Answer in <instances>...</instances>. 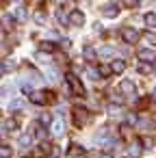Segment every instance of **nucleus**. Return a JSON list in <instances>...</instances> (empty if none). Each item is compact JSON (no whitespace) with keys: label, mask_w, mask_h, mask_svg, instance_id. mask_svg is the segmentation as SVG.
Wrapping results in <instances>:
<instances>
[{"label":"nucleus","mask_w":156,"mask_h":158,"mask_svg":"<svg viewBox=\"0 0 156 158\" xmlns=\"http://www.w3.org/2000/svg\"><path fill=\"white\" fill-rule=\"evenodd\" d=\"M119 134H121L124 139H130V134H132V132H130V123H121V126H119Z\"/></svg>","instance_id":"16"},{"label":"nucleus","mask_w":156,"mask_h":158,"mask_svg":"<svg viewBox=\"0 0 156 158\" xmlns=\"http://www.w3.org/2000/svg\"><path fill=\"white\" fill-rule=\"evenodd\" d=\"M145 24H147V28H156V13H145Z\"/></svg>","instance_id":"13"},{"label":"nucleus","mask_w":156,"mask_h":158,"mask_svg":"<svg viewBox=\"0 0 156 158\" xmlns=\"http://www.w3.org/2000/svg\"><path fill=\"white\" fill-rule=\"evenodd\" d=\"M13 67V63H9V61H5L2 63V74H9V69Z\"/></svg>","instance_id":"29"},{"label":"nucleus","mask_w":156,"mask_h":158,"mask_svg":"<svg viewBox=\"0 0 156 158\" xmlns=\"http://www.w3.org/2000/svg\"><path fill=\"white\" fill-rule=\"evenodd\" d=\"M31 143H33V139H31L28 134H24V136H20V145H22V147H28Z\"/></svg>","instance_id":"23"},{"label":"nucleus","mask_w":156,"mask_h":158,"mask_svg":"<svg viewBox=\"0 0 156 158\" xmlns=\"http://www.w3.org/2000/svg\"><path fill=\"white\" fill-rule=\"evenodd\" d=\"M139 59H141V63H152V61H156V54H154V50L143 48V50H139Z\"/></svg>","instance_id":"4"},{"label":"nucleus","mask_w":156,"mask_h":158,"mask_svg":"<svg viewBox=\"0 0 156 158\" xmlns=\"http://www.w3.org/2000/svg\"><path fill=\"white\" fill-rule=\"evenodd\" d=\"M15 128H18V121L15 119H7L5 126H2V134H7L9 130H15Z\"/></svg>","instance_id":"12"},{"label":"nucleus","mask_w":156,"mask_h":158,"mask_svg":"<svg viewBox=\"0 0 156 158\" xmlns=\"http://www.w3.org/2000/svg\"><path fill=\"white\" fill-rule=\"evenodd\" d=\"M39 121H41V126H52V123H54V119H52L50 113H44V115L39 117Z\"/></svg>","instance_id":"15"},{"label":"nucleus","mask_w":156,"mask_h":158,"mask_svg":"<svg viewBox=\"0 0 156 158\" xmlns=\"http://www.w3.org/2000/svg\"><path fill=\"white\" fill-rule=\"evenodd\" d=\"M152 69H154V67H152L150 63H141V65H139V72H141V74H150Z\"/></svg>","instance_id":"21"},{"label":"nucleus","mask_w":156,"mask_h":158,"mask_svg":"<svg viewBox=\"0 0 156 158\" xmlns=\"http://www.w3.org/2000/svg\"><path fill=\"white\" fill-rule=\"evenodd\" d=\"M0 156H2V158H9V156H11V149H9V145H2V147H0Z\"/></svg>","instance_id":"26"},{"label":"nucleus","mask_w":156,"mask_h":158,"mask_svg":"<svg viewBox=\"0 0 156 158\" xmlns=\"http://www.w3.org/2000/svg\"><path fill=\"white\" fill-rule=\"evenodd\" d=\"M65 132V123L61 121V119H54V123H52V134L54 136H61Z\"/></svg>","instance_id":"9"},{"label":"nucleus","mask_w":156,"mask_h":158,"mask_svg":"<svg viewBox=\"0 0 156 158\" xmlns=\"http://www.w3.org/2000/svg\"><path fill=\"white\" fill-rule=\"evenodd\" d=\"M39 48H41L44 52H54V44H50V41H44Z\"/></svg>","instance_id":"20"},{"label":"nucleus","mask_w":156,"mask_h":158,"mask_svg":"<svg viewBox=\"0 0 156 158\" xmlns=\"http://www.w3.org/2000/svg\"><path fill=\"white\" fill-rule=\"evenodd\" d=\"M35 136H37V139H46V130H44L41 126H35Z\"/></svg>","instance_id":"25"},{"label":"nucleus","mask_w":156,"mask_h":158,"mask_svg":"<svg viewBox=\"0 0 156 158\" xmlns=\"http://www.w3.org/2000/svg\"><path fill=\"white\" fill-rule=\"evenodd\" d=\"M141 143H143V147H152V139H143Z\"/></svg>","instance_id":"32"},{"label":"nucleus","mask_w":156,"mask_h":158,"mask_svg":"<svg viewBox=\"0 0 156 158\" xmlns=\"http://www.w3.org/2000/svg\"><path fill=\"white\" fill-rule=\"evenodd\" d=\"M113 74V67L111 65H100V76L102 78H106V76H111Z\"/></svg>","instance_id":"18"},{"label":"nucleus","mask_w":156,"mask_h":158,"mask_svg":"<svg viewBox=\"0 0 156 158\" xmlns=\"http://www.w3.org/2000/svg\"><path fill=\"white\" fill-rule=\"evenodd\" d=\"M13 15H15V20H18V22H26V18H28V15H26V11H24L22 7H20V9H15V11H13Z\"/></svg>","instance_id":"14"},{"label":"nucleus","mask_w":156,"mask_h":158,"mask_svg":"<svg viewBox=\"0 0 156 158\" xmlns=\"http://www.w3.org/2000/svg\"><path fill=\"white\" fill-rule=\"evenodd\" d=\"M65 78H67V82H70V87H72V91H74L76 95H85V87L80 85V80H78L74 74H67Z\"/></svg>","instance_id":"3"},{"label":"nucleus","mask_w":156,"mask_h":158,"mask_svg":"<svg viewBox=\"0 0 156 158\" xmlns=\"http://www.w3.org/2000/svg\"><path fill=\"white\" fill-rule=\"evenodd\" d=\"M139 37H141V35H139L137 28H124V31H121V39H124L126 44H137Z\"/></svg>","instance_id":"2"},{"label":"nucleus","mask_w":156,"mask_h":158,"mask_svg":"<svg viewBox=\"0 0 156 158\" xmlns=\"http://www.w3.org/2000/svg\"><path fill=\"white\" fill-rule=\"evenodd\" d=\"M100 54H102V56H111V54H113V48H108V46H106V48H102V50H100Z\"/></svg>","instance_id":"28"},{"label":"nucleus","mask_w":156,"mask_h":158,"mask_svg":"<svg viewBox=\"0 0 156 158\" xmlns=\"http://www.w3.org/2000/svg\"><path fill=\"white\" fill-rule=\"evenodd\" d=\"M85 121H87V110L80 108V106H76V108H74V123H76V126H82Z\"/></svg>","instance_id":"5"},{"label":"nucleus","mask_w":156,"mask_h":158,"mask_svg":"<svg viewBox=\"0 0 156 158\" xmlns=\"http://www.w3.org/2000/svg\"><path fill=\"white\" fill-rule=\"evenodd\" d=\"M35 22H37V24H46V15H44V11H37V13H35Z\"/></svg>","instance_id":"24"},{"label":"nucleus","mask_w":156,"mask_h":158,"mask_svg":"<svg viewBox=\"0 0 156 158\" xmlns=\"http://www.w3.org/2000/svg\"><path fill=\"white\" fill-rule=\"evenodd\" d=\"M111 67H113V72H115V74H121V72L126 69V61L117 59V61H113V63H111Z\"/></svg>","instance_id":"11"},{"label":"nucleus","mask_w":156,"mask_h":158,"mask_svg":"<svg viewBox=\"0 0 156 158\" xmlns=\"http://www.w3.org/2000/svg\"><path fill=\"white\" fill-rule=\"evenodd\" d=\"M87 74H89V78H93V80H98V78H100V69H95V67H89V69H87Z\"/></svg>","instance_id":"22"},{"label":"nucleus","mask_w":156,"mask_h":158,"mask_svg":"<svg viewBox=\"0 0 156 158\" xmlns=\"http://www.w3.org/2000/svg\"><path fill=\"white\" fill-rule=\"evenodd\" d=\"M102 13H104L106 18H115V15L119 13V7H117V5H106V7L102 9Z\"/></svg>","instance_id":"10"},{"label":"nucleus","mask_w":156,"mask_h":158,"mask_svg":"<svg viewBox=\"0 0 156 158\" xmlns=\"http://www.w3.org/2000/svg\"><path fill=\"white\" fill-rule=\"evenodd\" d=\"M152 98H154V102H156V87H154V91H152Z\"/></svg>","instance_id":"33"},{"label":"nucleus","mask_w":156,"mask_h":158,"mask_svg":"<svg viewBox=\"0 0 156 158\" xmlns=\"http://www.w3.org/2000/svg\"><path fill=\"white\" fill-rule=\"evenodd\" d=\"M57 20H59V24H63V26H65V24H70V20H67V15H65L63 11H59V13H57Z\"/></svg>","instance_id":"19"},{"label":"nucleus","mask_w":156,"mask_h":158,"mask_svg":"<svg viewBox=\"0 0 156 158\" xmlns=\"http://www.w3.org/2000/svg\"><path fill=\"white\" fill-rule=\"evenodd\" d=\"M70 22L76 24V26H82V24H85V13H82V11H72V13H70Z\"/></svg>","instance_id":"6"},{"label":"nucleus","mask_w":156,"mask_h":158,"mask_svg":"<svg viewBox=\"0 0 156 158\" xmlns=\"http://www.w3.org/2000/svg\"><path fill=\"white\" fill-rule=\"evenodd\" d=\"M80 158H87V156H80Z\"/></svg>","instance_id":"35"},{"label":"nucleus","mask_w":156,"mask_h":158,"mask_svg":"<svg viewBox=\"0 0 156 158\" xmlns=\"http://www.w3.org/2000/svg\"><path fill=\"white\" fill-rule=\"evenodd\" d=\"M141 147H143V143L134 141V143L130 145V156H139V154H141Z\"/></svg>","instance_id":"17"},{"label":"nucleus","mask_w":156,"mask_h":158,"mask_svg":"<svg viewBox=\"0 0 156 158\" xmlns=\"http://www.w3.org/2000/svg\"><path fill=\"white\" fill-rule=\"evenodd\" d=\"M28 98H31V102H33V104L41 106V104H46V102L52 98V93H46V91H33Z\"/></svg>","instance_id":"1"},{"label":"nucleus","mask_w":156,"mask_h":158,"mask_svg":"<svg viewBox=\"0 0 156 158\" xmlns=\"http://www.w3.org/2000/svg\"><path fill=\"white\" fill-rule=\"evenodd\" d=\"M82 56H85V61H89V63H93L95 59H98V52L91 48V46H87L85 50H82Z\"/></svg>","instance_id":"8"},{"label":"nucleus","mask_w":156,"mask_h":158,"mask_svg":"<svg viewBox=\"0 0 156 158\" xmlns=\"http://www.w3.org/2000/svg\"><path fill=\"white\" fill-rule=\"evenodd\" d=\"M11 108H13V110L22 108V100H13V102H11Z\"/></svg>","instance_id":"30"},{"label":"nucleus","mask_w":156,"mask_h":158,"mask_svg":"<svg viewBox=\"0 0 156 158\" xmlns=\"http://www.w3.org/2000/svg\"><path fill=\"white\" fill-rule=\"evenodd\" d=\"M119 91L126 93V95H134V82H132V80H121Z\"/></svg>","instance_id":"7"},{"label":"nucleus","mask_w":156,"mask_h":158,"mask_svg":"<svg viewBox=\"0 0 156 158\" xmlns=\"http://www.w3.org/2000/svg\"><path fill=\"white\" fill-rule=\"evenodd\" d=\"M102 158H113V156L111 154H102Z\"/></svg>","instance_id":"34"},{"label":"nucleus","mask_w":156,"mask_h":158,"mask_svg":"<svg viewBox=\"0 0 156 158\" xmlns=\"http://www.w3.org/2000/svg\"><path fill=\"white\" fill-rule=\"evenodd\" d=\"M124 5H126V7H137L139 0H124Z\"/></svg>","instance_id":"31"},{"label":"nucleus","mask_w":156,"mask_h":158,"mask_svg":"<svg viewBox=\"0 0 156 158\" xmlns=\"http://www.w3.org/2000/svg\"><path fill=\"white\" fill-rule=\"evenodd\" d=\"M15 2H20V0H15Z\"/></svg>","instance_id":"36"},{"label":"nucleus","mask_w":156,"mask_h":158,"mask_svg":"<svg viewBox=\"0 0 156 158\" xmlns=\"http://www.w3.org/2000/svg\"><path fill=\"white\" fill-rule=\"evenodd\" d=\"M145 41L152 44V46H156V35L154 33H145Z\"/></svg>","instance_id":"27"}]
</instances>
